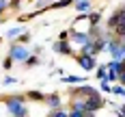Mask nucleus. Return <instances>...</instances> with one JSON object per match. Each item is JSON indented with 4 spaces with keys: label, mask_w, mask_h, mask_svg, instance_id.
<instances>
[{
    "label": "nucleus",
    "mask_w": 125,
    "mask_h": 117,
    "mask_svg": "<svg viewBox=\"0 0 125 117\" xmlns=\"http://www.w3.org/2000/svg\"><path fill=\"white\" fill-rule=\"evenodd\" d=\"M119 115H123V117H125V106H121V108H119Z\"/></svg>",
    "instance_id": "16"
},
{
    "label": "nucleus",
    "mask_w": 125,
    "mask_h": 117,
    "mask_svg": "<svg viewBox=\"0 0 125 117\" xmlns=\"http://www.w3.org/2000/svg\"><path fill=\"white\" fill-rule=\"evenodd\" d=\"M11 67H13V59H11V56H9V59L4 61V69H11Z\"/></svg>",
    "instance_id": "10"
},
{
    "label": "nucleus",
    "mask_w": 125,
    "mask_h": 117,
    "mask_svg": "<svg viewBox=\"0 0 125 117\" xmlns=\"http://www.w3.org/2000/svg\"><path fill=\"white\" fill-rule=\"evenodd\" d=\"M62 82H84V78H80V76H65Z\"/></svg>",
    "instance_id": "6"
},
{
    "label": "nucleus",
    "mask_w": 125,
    "mask_h": 117,
    "mask_svg": "<svg viewBox=\"0 0 125 117\" xmlns=\"http://www.w3.org/2000/svg\"><path fill=\"white\" fill-rule=\"evenodd\" d=\"M7 108L13 117H26V106L22 98H9L7 100Z\"/></svg>",
    "instance_id": "1"
},
{
    "label": "nucleus",
    "mask_w": 125,
    "mask_h": 117,
    "mask_svg": "<svg viewBox=\"0 0 125 117\" xmlns=\"http://www.w3.org/2000/svg\"><path fill=\"white\" fill-rule=\"evenodd\" d=\"M52 117H69L67 113H62V111H56V113H52Z\"/></svg>",
    "instance_id": "13"
},
{
    "label": "nucleus",
    "mask_w": 125,
    "mask_h": 117,
    "mask_svg": "<svg viewBox=\"0 0 125 117\" xmlns=\"http://www.w3.org/2000/svg\"><path fill=\"white\" fill-rule=\"evenodd\" d=\"M114 93H116V95H125V89H123V87H114Z\"/></svg>",
    "instance_id": "11"
},
{
    "label": "nucleus",
    "mask_w": 125,
    "mask_h": 117,
    "mask_svg": "<svg viewBox=\"0 0 125 117\" xmlns=\"http://www.w3.org/2000/svg\"><path fill=\"white\" fill-rule=\"evenodd\" d=\"M71 39L78 41V43H82V46H84L86 41H91V37H88L86 33H71Z\"/></svg>",
    "instance_id": "4"
},
{
    "label": "nucleus",
    "mask_w": 125,
    "mask_h": 117,
    "mask_svg": "<svg viewBox=\"0 0 125 117\" xmlns=\"http://www.w3.org/2000/svg\"><path fill=\"white\" fill-rule=\"evenodd\" d=\"M71 2H73V0H61V2H54L52 7H54V9H62V7H67V4H71Z\"/></svg>",
    "instance_id": "9"
},
{
    "label": "nucleus",
    "mask_w": 125,
    "mask_h": 117,
    "mask_svg": "<svg viewBox=\"0 0 125 117\" xmlns=\"http://www.w3.org/2000/svg\"><path fill=\"white\" fill-rule=\"evenodd\" d=\"M54 48H56V52H61V54H69V52H71V48H69V46H67V43H56V46H54Z\"/></svg>",
    "instance_id": "5"
},
{
    "label": "nucleus",
    "mask_w": 125,
    "mask_h": 117,
    "mask_svg": "<svg viewBox=\"0 0 125 117\" xmlns=\"http://www.w3.org/2000/svg\"><path fill=\"white\" fill-rule=\"evenodd\" d=\"M48 104H50L52 108H58V95H50L48 98Z\"/></svg>",
    "instance_id": "8"
},
{
    "label": "nucleus",
    "mask_w": 125,
    "mask_h": 117,
    "mask_svg": "<svg viewBox=\"0 0 125 117\" xmlns=\"http://www.w3.org/2000/svg\"><path fill=\"white\" fill-rule=\"evenodd\" d=\"M88 7H91L88 0H80V2H78V11H88Z\"/></svg>",
    "instance_id": "7"
},
{
    "label": "nucleus",
    "mask_w": 125,
    "mask_h": 117,
    "mask_svg": "<svg viewBox=\"0 0 125 117\" xmlns=\"http://www.w3.org/2000/svg\"><path fill=\"white\" fill-rule=\"evenodd\" d=\"M121 82H125V72H123V74H121Z\"/></svg>",
    "instance_id": "17"
},
{
    "label": "nucleus",
    "mask_w": 125,
    "mask_h": 117,
    "mask_svg": "<svg viewBox=\"0 0 125 117\" xmlns=\"http://www.w3.org/2000/svg\"><path fill=\"white\" fill-rule=\"evenodd\" d=\"M78 63H80V67H82V69H93V67H95V59H93V56H91V54H82V56H80V59H78Z\"/></svg>",
    "instance_id": "3"
},
{
    "label": "nucleus",
    "mask_w": 125,
    "mask_h": 117,
    "mask_svg": "<svg viewBox=\"0 0 125 117\" xmlns=\"http://www.w3.org/2000/svg\"><path fill=\"white\" fill-rule=\"evenodd\" d=\"M7 2H9V0H0V11H2L4 7H7Z\"/></svg>",
    "instance_id": "15"
},
{
    "label": "nucleus",
    "mask_w": 125,
    "mask_h": 117,
    "mask_svg": "<svg viewBox=\"0 0 125 117\" xmlns=\"http://www.w3.org/2000/svg\"><path fill=\"white\" fill-rule=\"evenodd\" d=\"M20 33H22V30H20V28H13V30H9V37H17V35H20Z\"/></svg>",
    "instance_id": "12"
},
{
    "label": "nucleus",
    "mask_w": 125,
    "mask_h": 117,
    "mask_svg": "<svg viewBox=\"0 0 125 117\" xmlns=\"http://www.w3.org/2000/svg\"><path fill=\"white\" fill-rule=\"evenodd\" d=\"M9 56H11L13 61H26L28 59V50H26L24 46H11Z\"/></svg>",
    "instance_id": "2"
},
{
    "label": "nucleus",
    "mask_w": 125,
    "mask_h": 117,
    "mask_svg": "<svg viewBox=\"0 0 125 117\" xmlns=\"http://www.w3.org/2000/svg\"><path fill=\"white\" fill-rule=\"evenodd\" d=\"M15 82H17V80H15V78H11V76L4 78V85H15Z\"/></svg>",
    "instance_id": "14"
}]
</instances>
